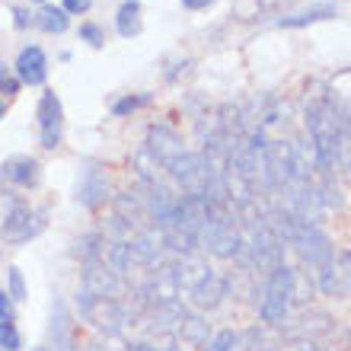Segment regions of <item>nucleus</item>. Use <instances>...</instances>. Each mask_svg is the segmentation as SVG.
<instances>
[{"mask_svg": "<svg viewBox=\"0 0 351 351\" xmlns=\"http://www.w3.org/2000/svg\"><path fill=\"white\" fill-rule=\"evenodd\" d=\"M285 243L300 256L304 265L316 268V271L332 259V252H335L332 240H329L319 227H313V223H300L297 217H294V223H291V230H287Z\"/></svg>", "mask_w": 351, "mask_h": 351, "instance_id": "nucleus-3", "label": "nucleus"}, {"mask_svg": "<svg viewBox=\"0 0 351 351\" xmlns=\"http://www.w3.org/2000/svg\"><path fill=\"white\" fill-rule=\"evenodd\" d=\"M48 77V58L38 45H26L16 58V80L29 86H42Z\"/></svg>", "mask_w": 351, "mask_h": 351, "instance_id": "nucleus-11", "label": "nucleus"}, {"mask_svg": "<svg viewBox=\"0 0 351 351\" xmlns=\"http://www.w3.org/2000/svg\"><path fill=\"white\" fill-rule=\"evenodd\" d=\"M106 198H109V176L99 167L84 169L80 182H77V202L84 208H99V204H106Z\"/></svg>", "mask_w": 351, "mask_h": 351, "instance_id": "nucleus-12", "label": "nucleus"}, {"mask_svg": "<svg viewBox=\"0 0 351 351\" xmlns=\"http://www.w3.org/2000/svg\"><path fill=\"white\" fill-rule=\"evenodd\" d=\"M0 179L10 185H19V189H32L42 179V167L32 157H10L0 163Z\"/></svg>", "mask_w": 351, "mask_h": 351, "instance_id": "nucleus-13", "label": "nucleus"}, {"mask_svg": "<svg viewBox=\"0 0 351 351\" xmlns=\"http://www.w3.org/2000/svg\"><path fill=\"white\" fill-rule=\"evenodd\" d=\"M316 287L326 297H348L351 294V250L332 252V259L316 271Z\"/></svg>", "mask_w": 351, "mask_h": 351, "instance_id": "nucleus-5", "label": "nucleus"}, {"mask_svg": "<svg viewBox=\"0 0 351 351\" xmlns=\"http://www.w3.org/2000/svg\"><path fill=\"white\" fill-rule=\"evenodd\" d=\"M10 300H26V281H23V271L19 268H10Z\"/></svg>", "mask_w": 351, "mask_h": 351, "instance_id": "nucleus-20", "label": "nucleus"}, {"mask_svg": "<svg viewBox=\"0 0 351 351\" xmlns=\"http://www.w3.org/2000/svg\"><path fill=\"white\" fill-rule=\"evenodd\" d=\"M80 313L86 316V323H93L96 329H106V332H119L125 326V310L115 297L80 294Z\"/></svg>", "mask_w": 351, "mask_h": 351, "instance_id": "nucleus-6", "label": "nucleus"}, {"mask_svg": "<svg viewBox=\"0 0 351 351\" xmlns=\"http://www.w3.org/2000/svg\"><path fill=\"white\" fill-rule=\"evenodd\" d=\"M61 128H64V109H61L58 93H42V99H38V138H42V147L55 150L61 144Z\"/></svg>", "mask_w": 351, "mask_h": 351, "instance_id": "nucleus-7", "label": "nucleus"}, {"mask_svg": "<svg viewBox=\"0 0 351 351\" xmlns=\"http://www.w3.org/2000/svg\"><path fill=\"white\" fill-rule=\"evenodd\" d=\"M214 0H182V7H189V10H204V7H211Z\"/></svg>", "mask_w": 351, "mask_h": 351, "instance_id": "nucleus-26", "label": "nucleus"}, {"mask_svg": "<svg viewBox=\"0 0 351 351\" xmlns=\"http://www.w3.org/2000/svg\"><path fill=\"white\" fill-rule=\"evenodd\" d=\"M13 16H16V26L26 29L29 23H32V13H26V10H13Z\"/></svg>", "mask_w": 351, "mask_h": 351, "instance_id": "nucleus-25", "label": "nucleus"}, {"mask_svg": "<svg viewBox=\"0 0 351 351\" xmlns=\"http://www.w3.org/2000/svg\"><path fill=\"white\" fill-rule=\"evenodd\" d=\"M13 319H16V306L7 291H0V323H13Z\"/></svg>", "mask_w": 351, "mask_h": 351, "instance_id": "nucleus-22", "label": "nucleus"}, {"mask_svg": "<svg viewBox=\"0 0 351 351\" xmlns=\"http://www.w3.org/2000/svg\"><path fill=\"white\" fill-rule=\"evenodd\" d=\"M294 306V268L278 265L265 275V287L259 297V319L265 326H285Z\"/></svg>", "mask_w": 351, "mask_h": 351, "instance_id": "nucleus-2", "label": "nucleus"}, {"mask_svg": "<svg viewBox=\"0 0 351 351\" xmlns=\"http://www.w3.org/2000/svg\"><path fill=\"white\" fill-rule=\"evenodd\" d=\"M335 329V319L323 310H310V313L297 316L294 323L287 326V339H297V342H316V339H323Z\"/></svg>", "mask_w": 351, "mask_h": 351, "instance_id": "nucleus-10", "label": "nucleus"}, {"mask_svg": "<svg viewBox=\"0 0 351 351\" xmlns=\"http://www.w3.org/2000/svg\"><path fill=\"white\" fill-rule=\"evenodd\" d=\"M128 351H157V348H150V345H131Z\"/></svg>", "mask_w": 351, "mask_h": 351, "instance_id": "nucleus-27", "label": "nucleus"}, {"mask_svg": "<svg viewBox=\"0 0 351 351\" xmlns=\"http://www.w3.org/2000/svg\"><path fill=\"white\" fill-rule=\"evenodd\" d=\"M36 23L45 29V32H55V36H58V32H64V29H67L71 16H67L61 7H55V3H45V7L38 10V19H36Z\"/></svg>", "mask_w": 351, "mask_h": 351, "instance_id": "nucleus-16", "label": "nucleus"}, {"mask_svg": "<svg viewBox=\"0 0 351 351\" xmlns=\"http://www.w3.org/2000/svg\"><path fill=\"white\" fill-rule=\"evenodd\" d=\"M3 112H7V106H3V102H0V119H3Z\"/></svg>", "mask_w": 351, "mask_h": 351, "instance_id": "nucleus-28", "label": "nucleus"}, {"mask_svg": "<svg viewBox=\"0 0 351 351\" xmlns=\"http://www.w3.org/2000/svg\"><path fill=\"white\" fill-rule=\"evenodd\" d=\"M304 125L306 134H310L316 169L326 179H332V173L339 169V99L313 96L304 109Z\"/></svg>", "mask_w": 351, "mask_h": 351, "instance_id": "nucleus-1", "label": "nucleus"}, {"mask_svg": "<svg viewBox=\"0 0 351 351\" xmlns=\"http://www.w3.org/2000/svg\"><path fill=\"white\" fill-rule=\"evenodd\" d=\"M227 291H230V278L217 275V271L211 268V271H208V275H204L195 287H189L185 294H189V300H192L198 310H214V306L223 304Z\"/></svg>", "mask_w": 351, "mask_h": 351, "instance_id": "nucleus-9", "label": "nucleus"}, {"mask_svg": "<svg viewBox=\"0 0 351 351\" xmlns=\"http://www.w3.org/2000/svg\"><path fill=\"white\" fill-rule=\"evenodd\" d=\"M147 102H150V93H141V96H125V99H119L115 106H112V112H115V115H131L134 109L147 106Z\"/></svg>", "mask_w": 351, "mask_h": 351, "instance_id": "nucleus-19", "label": "nucleus"}, {"mask_svg": "<svg viewBox=\"0 0 351 351\" xmlns=\"http://www.w3.org/2000/svg\"><path fill=\"white\" fill-rule=\"evenodd\" d=\"M42 227H45V211H36L29 204H13L7 211V217H3L0 233H3L7 243H16L19 246V243H29L32 237H38Z\"/></svg>", "mask_w": 351, "mask_h": 351, "instance_id": "nucleus-4", "label": "nucleus"}, {"mask_svg": "<svg viewBox=\"0 0 351 351\" xmlns=\"http://www.w3.org/2000/svg\"><path fill=\"white\" fill-rule=\"evenodd\" d=\"M0 348L3 351H19L23 348V335L13 323H0Z\"/></svg>", "mask_w": 351, "mask_h": 351, "instance_id": "nucleus-18", "label": "nucleus"}, {"mask_svg": "<svg viewBox=\"0 0 351 351\" xmlns=\"http://www.w3.org/2000/svg\"><path fill=\"white\" fill-rule=\"evenodd\" d=\"M204 351H243V332L237 329H221L214 332L208 342H204Z\"/></svg>", "mask_w": 351, "mask_h": 351, "instance_id": "nucleus-17", "label": "nucleus"}, {"mask_svg": "<svg viewBox=\"0 0 351 351\" xmlns=\"http://www.w3.org/2000/svg\"><path fill=\"white\" fill-rule=\"evenodd\" d=\"M19 90V80H13L10 77V67L0 61V93H7V96H13V93Z\"/></svg>", "mask_w": 351, "mask_h": 351, "instance_id": "nucleus-23", "label": "nucleus"}, {"mask_svg": "<svg viewBox=\"0 0 351 351\" xmlns=\"http://www.w3.org/2000/svg\"><path fill=\"white\" fill-rule=\"evenodd\" d=\"M144 150L157 160L160 167L167 169L169 163L179 157V154H185L182 134H179L176 128H169V125H154V128L147 131V144H144Z\"/></svg>", "mask_w": 351, "mask_h": 351, "instance_id": "nucleus-8", "label": "nucleus"}, {"mask_svg": "<svg viewBox=\"0 0 351 351\" xmlns=\"http://www.w3.org/2000/svg\"><path fill=\"white\" fill-rule=\"evenodd\" d=\"M115 29H119V36L131 38L141 32V7L138 0H125L121 3V10L115 13Z\"/></svg>", "mask_w": 351, "mask_h": 351, "instance_id": "nucleus-15", "label": "nucleus"}, {"mask_svg": "<svg viewBox=\"0 0 351 351\" xmlns=\"http://www.w3.org/2000/svg\"><path fill=\"white\" fill-rule=\"evenodd\" d=\"M339 16V7L335 3H310V7L297 10V13H287V16L278 19L281 29H304L313 26V23H323V19H335Z\"/></svg>", "mask_w": 351, "mask_h": 351, "instance_id": "nucleus-14", "label": "nucleus"}, {"mask_svg": "<svg viewBox=\"0 0 351 351\" xmlns=\"http://www.w3.org/2000/svg\"><path fill=\"white\" fill-rule=\"evenodd\" d=\"M80 38L90 42L93 48H102V42H106V36H102V29L96 26V23H84V26H80Z\"/></svg>", "mask_w": 351, "mask_h": 351, "instance_id": "nucleus-21", "label": "nucleus"}, {"mask_svg": "<svg viewBox=\"0 0 351 351\" xmlns=\"http://www.w3.org/2000/svg\"><path fill=\"white\" fill-rule=\"evenodd\" d=\"M93 7V0H64V13H86Z\"/></svg>", "mask_w": 351, "mask_h": 351, "instance_id": "nucleus-24", "label": "nucleus"}, {"mask_svg": "<svg viewBox=\"0 0 351 351\" xmlns=\"http://www.w3.org/2000/svg\"><path fill=\"white\" fill-rule=\"evenodd\" d=\"M32 351H48V348H32Z\"/></svg>", "mask_w": 351, "mask_h": 351, "instance_id": "nucleus-29", "label": "nucleus"}]
</instances>
